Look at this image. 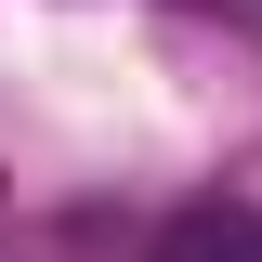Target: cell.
Returning a JSON list of instances; mask_svg holds the SVG:
<instances>
[{
    "instance_id": "6da1fadb",
    "label": "cell",
    "mask_w": 262,
    "mask_h": 262,
    "mask_svg": "<svg viewBox=\"0 0 262 262\" xmlns=\"http://www.w3.org/2000/svg\"><path fill=\"white\" fill-rule=\"evenodd\" d=\"M158 262H262V210H184L158 236Z\"/></svg>"
}]
</instances>
